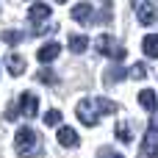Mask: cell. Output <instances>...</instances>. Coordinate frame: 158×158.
Returning a JSON list of instances; mask_svg holds the SVG:
<instances>
[{
  "instance_id": "obj_1",
  "label": "cell",
  "mask_w": 158,
  "mask_h": 158,
  "mask_svg": "<svg viewBox=\"0 0 158 158\" xmlns=\"http://www.w3.org/2000/svg\"><path fill=\"white\" fill-rule=\"evenodd\" d=\"M114 111H117V103H111L106 97H86L75 106V114L86 128H94L103 114H114Z\"/></svg>"
},
{
  "instance_id": "obj_2",
  "label": "cell",
  "mask_w": 158,
  "mask_h": 158,
  "mask_svg": "<svg viewBox=\"0 0 158 158\" xmlns=\"http://www.w3.org/2000/svg\"><path fill=\"white\" fill-rule=\"evenodd\" d=\"M39 142L42 139L33 128H19L17 136H14V150L22 158H33V156H39Z\"/></svg>"
},
{
  "instance_id": "obj_3",
  "label": "cell",
  "mask_w": 158,
  "mask_h": 158,
  "mask_svg": "<svg viewBox=\"0 0 158 158\" xmlns=\"http://www.w3.org/2000/svg\"><path fill=\"white\" fill-rule=\"evenodd\" d=\"M94 47H97V53H100V56H108V58H114V61H122V58H125V47H119L108 33H100Z\"/></svg>"
},
{
  "instance_id": "obj_4",
  "label": "cell",
  "mask_w": 158,
  "mask_h": 158,
  "mask_svg": "<svg viewBox=\"0 0 158 158\" xmlns=\"http://www.w3.org/2000/svg\"><path fill=\"white\" fill-rule=\"evenodd\" d=\"M139 158H158V122H153L144 133V142H142V150Z\"/></svg>"
},
{
  "instance_id": "obj_5",
  "label": "cell",
  "mask_w": 158,
  "mask_h": 158,
  "mask_svg": "<svg viewBox=\"0 0 158 158\" xmlns=\"http://www.w3.org/2000/svg\"><path fill=\"white\" fill-rule=\"evenodd\" d=\"M36 111H39V97H36L33 92H25V94L19 97V108H17V114H22V117L33 119V117H36Z\"/></svg>"
},
{
  "instance_id": "obj_6",
  "label": "cell",
  "mask_w": 158,
  "mask_h": 158,
  "mask_svg": "<svg viewBox=\"0 0 158 158\" xmlns=\"http://www.w3.org/2000/svg\"><path fill=\"white\" fill-rule=\"evenodd\" d=\"M50 17V6L47 3H33L31 8H28V19H31V25H33V31L39 28V22H44Z\"/></svg>"
},
{
  "instance_id": "obj_7",
  "label": "cell",
  "mask_w": 158,
  "mask_h": 158,
  "mask_svg": "<svg viewBox=\"0 0 158 158\" xmlns=\"http://www.w3.org/2000/svg\"><path fill=\"white\" fill-rule=\"evenodd\" d=\"M58 53H61V44H58V42H47L44 47H39L36 58H39L42 64H50V61H56V58H58Z\"/></svg>"
},
{
  "instance_id": "obj_8",
  "label": "cell",
  "mask_w": 158,
  "mask_h": 158,
  "mask_svg": "<svg viewBox=\"0 0 158 158\" xmlns=\"http://www.w3.org/2000/svg\"><path fill=\"white\" fill-rule=\"evenodd\" d=\"M6 69L11 72V78H19V75L25 72V58L17 56V53H8V56H6Z\"/></svg>"
},
{
  "instance_id": "obj_9",
  "label": "cell",
  "mask_w": 158,
  "mask_h": 158,
  "mask_svg": "<svg viewBox=\"0 0 158 158\" xmlns=\"http://www.w3.org/2000/svg\"><path fill=\"white\" fill-rule=\"evenodd\" d=\"M94 8L89 6V3H78L75 8H72V19H78L81 25H89L92 19H94V14H92Z\"/></svg>"
},
{
  "instance_id": "obj_10",
  "label": "cell",
  "mask_w": 158,
  "mask_h": 158,
  "mask_svg": "<svg viewBox=\"0 0 158 158\" xmlns=\"http://www.w3.org/2000/svg\"><path fill=\"white\" fill-rule=\"evenodd\" d=\"M136 17H139L142 25H153L156 22V11H153L150 3H136Z\"/></svg>"
},
{
  "instance_id": "obj_11",
  "label": "cell",
  "mask_w": 158,
  "mask_h": 158,
  "mask_svg": "<svg viewBox=\"0 0 158 158\" xmlns=\"http://www.w3.org/2000/svg\"><path fill=\"white\" fill-rule=\"evenodd\" d=\"M58 144H64V147H75V144H78V133H75L72 128L61 125V128H58Z\"/></svg>"
},
{
  "instance_id": "obj_12",
  "label": "cell",
  "mask_w": 158,
  "mask_h": 158,
  "mask_svg": "<svg viewBox=\"0 0 158 158\" xmlns=\"http://www.w3.org/2000/svg\"><path fill=\"white\" fill-rule=\"evenodd\" d=\"M142 50H144V56L158 58V33H147V36H144V42H142Z\"/></svg>"
},
{
  "instance_id": "obj_13",
  "label": "cell",
  "mask_w": 158,
  "mask_h": 158,
  "mask_svg": "<svg viewBox=\"0 0 158 158\" xmlns=\"http://www.w3.org/2000/svg\"><path fill=\"white\" fill-rule=\"evenodd\" d=\"M86 47H89V39H86L83 33H72V36H69V50H72L75 56H81Z\"/></svg>"
},
{
  "instance_id": "obj_14",
  "label": "cell",
  "mask_w": 158,
  "mask_h": 158,
  "mask_svg": "<svg viewBox=\"0 0 158 158\" xmlns=\"http://www.w3.org/2000/svg\"><path fill=\"white\" fill-rule=\"evenodd\" d=\"M139 103L147 108V111H156L158 108V97H156V92H150V89H144L142 94H139Z\"/></svg>"
},
{
  "instance_id": "obj_15",
  "label": "cell",
  "mask_w": 158,
  "mask_h": 158,
  "mask_svg": "<svg viewBox=\"0 0 158 158\" xmlns=\"http://www.w3.org/2000/svg\"><path fill=\"white\" fill-rule=\"evenodd\" d=\"M22 39H25V36H22L19 31H6V33H3V42H6V44H19Z\"/></svg>"
},
{
  "instance_id": "obj_16",
  "label": "cell",
  "mask_w": 158,
  "mask_h": 158,
  "mask_svg": "<svg viewBox=\"0 0 158 158\" xmlns=\"http://www.w3.org/2000/svg\"><path fill=\"white\" fill-rule=\"evenodd\" d=\"M128 75H131L133 81H139V78H144V75H147V67H144V64H133V67L128 69Z\"/></svg>"
},
{
  "instance_id": "obj_17",
  "label": "cell",
  "mask_w": 158,
  "mask_h": 158,
  "mask_svg": "<svg viewBox=\"0 0 158 158\" xmlns=\"http://www.w3.org/2000/svg\"><path fill=\"white\" fill-rule=\"evenodd\" d=\"M58 122H61V111H56V108H53V111H47V114H44V125L56 128Z\"/></svg>"
},
{
  "instance_id": "obj_18",
  "label": "cell",
  "mask_w": 158,
  "mask_h": 158,
  "mask_svg": "<svg viewBox=\"0 0 158 158\" xmlns=\"http://www.w3.org/2000/svg\"><path fill=\"white\" fill-rule=\"evenodd\" d=\"M36 78H39V83H44V86H53V83H56V75H53L50 69H42Z\"/></svg>"
},
{
  "instance_id": "obj_19",
  "label": "cell",
  "mask_w": 158,
  "mask_h": 158,
  "mask_svg": "<svg viewBox=\"0 0 158 158\" xmlns=\"http://www.w3.org/2000/svg\"><path fill=\"white\" fill-rule=\"evenodd\" d=\"M117 139H119V142H131V128L119 122V125H117Z\"/></svg>"
},
{
  "instance_id": "obj_20",
  "label": "cell",
  "mask_w": 158,
  "mask_h": 158,
  "mask_svg": "<svg viewBox=\"0 0 158 158\" xmlns=\"http://www.w3.org/2000/svg\"><path fill=\"white\" fill-rule=\"evenodd\" d=\"M119 75H122V69H108V78H106V81H108V83H114Z\"/></svg>"
},
{
  "instance_id": "obj_21",
  "label": "cell",
  "mask_w": 158,
  "mask_h": 158,
  "mask_svg": "<svg viewBox=\"0 0 158 158\" xmlns=\"http://www.w3.org/2000/svg\"><path fill=\"white\" fill-rule=\"evenodd\" d=\"M100 156H103V158H122V153H114V150H103Z\"/></svg>"
},
{
  "instance_id": "obj_22",
  "label": "cell",
  "mask_w": 158,
  "mask_h": 158,
  "mask_svg": "<svg viewBox=\"0 0 158 158\" xmlns=\"http://www.w3.org/2000/svg\"><path fill=\"white\" fill-rule=\"evenodd\" d=\"M56 3H67V0H56Z\"/></svg>"
}]
</instances>
